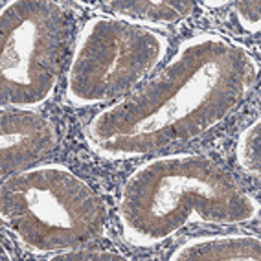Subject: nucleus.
Listing matches in <instances>:
<instances>
[{
  "label": "nucleus",
  "instance_id": "nucleus-1",
  "mask_svg": "<svg viewBox=\"0 0 261 261\" xmlns=\"http://www.w3.org/2000/svg\"><path fill=\"white\" fill-rule=\"evenodd\" d=\"M169 259H259V236H208L186 241Z\"/></svg>",
  "mask_w": 261,
  "mask_h": 261
},
{
  "label": "nucleus",
  "instance_id": "nucleus-2",
  "mask_svg": "<svg viewBox=\"0 0 261 261\" xmlns=\"http://www.w3.org/2000/svg\"><path fill=\"white\" fill-rule=\"evenodd\" d=\"M89 8H98L107 15L120 17L121 20H129L135 24H145L160 28L162 24H173L178 19L186 17L193 4L190 2H101Z\"/></svg>",
  "mask_w": 261,
  "mask_h": 261
},
{
  "label": "nucleus",
  "instance_id": "nucleus-3",
  "mask_svg": "<svg viewBox=\"0 0 261 261\" xmlns=\"http://www.w3.org/2000/svg\"><path fill=\"white\" fill-rule=\"evenodd\" d=\"M259 125L261 120L256 118L252 125H248L243 130L238 138V147H236V154H238V164L241 166L243 171H247L252 177H259L261 168H259Z\"/></svg>",
  "mask_w": 261,
  "mask_h": 261
},
{
  "label": "nucleus",
  "instance_id": "nucleus-4",
  "mask_svg": "<svg viewBox=\"0 0 261 261\" xmlns=\"http://www.w3.org/2000/svg\"><path fill=\"white\" fill-rule=\"evenodd\" d=\"M44 259L48 261H77V259H121L125 261L129 257L121 252H109L103 248H65L63 252L51 254V256H44Z\"/></svg>",
  "mask_w": 261,
  "mask_h": 261
},
{
  "label": "nucleus",
  "instance_id": "nucleus-5",
  "mask_svg": "<svg viewBox=\"0 0 261 261\" xmlns=\"http://www.w3.org/2000/svg\"><path fill=\"white\" fill-rule=\"evenodd\" d=\"M252 2H232V10L236 11V17H238V22L241 28H245L250 33H257L259 32V10L252 11L248 15Z\"/></svg>",
  "mask_w": 261,
  "mask_h": 261
}]
</instances>
